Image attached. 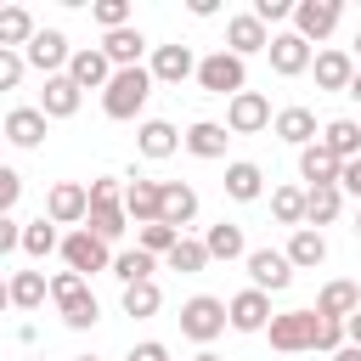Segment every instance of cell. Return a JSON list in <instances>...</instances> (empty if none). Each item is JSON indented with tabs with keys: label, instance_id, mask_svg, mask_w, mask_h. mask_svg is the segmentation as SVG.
Wrapping results in <instances>:
<instances>
[{
	"label": "cell",
	"instance_id": "d590c367",
	"mask_svg": "<svg viewBox=\"0 0 361 361\" xmlns=\"http://www.w3.org/2000/svg\"><path fill=\"white\" fill-rule=\"evenodd\" d=\"M152 254L147 248H124V254H113V276L124 282V288H135V282H152Z\"/></svg>",
	"mask_w": 361,
	"mask_h": 361
},
{
	"label": "cell",
	"instance_id": "836d02e7",
	"mask_svg": "<svg viewBox=\"0 0 361 361\" xmlns=\"http://www.w3.org/2000/svg\"><path fill=\"white\" fill-rule=\"evenodd\" d=\"M226 192H231L237 203H254V197L265 192V175H259V164H226Z\"/></svg>",
	"mask_w": 361,
	"mask_h": 361
},
{
	"label": "cell",
	"instance_id": "f546056e",
	"mask_svg": "<svg viewBox=\"0 0 361 361\" xmlns=\"http://www.w3.org/2000/svg\"><path fill=\"white\" fill-rule=\"evenodd\" d=\"M288 259H293V271H310V265H322V259H327V243H322V231H316V226H299V231L288 237Z\"/></svg>",
	"mask_w": 361,
	"mask_h": 361
},
{
	"label": "cell",
	"instance_id": "f6af8a7d",
	"mask_svg": "<svg viewBox=\"0 0 361 361\" xmlns=\"http://www.w3.org/2000/svg\"><path fill=\"white\" fill-rule=\"evenodd\" d=\"M17 192H23V175H17V169H0V209H6V214L17 209Z\"/></svg>",
	"mask_w": 361,
	"mask_h": 361
},
{
	"label": "cell",
	"instance_id": "f1b7e54d",
	"mask_svg": "<svg viewBox=\"0 0 361 361\" xmlns=\"http://www.w3.org/2000/svg\"><path fill=\"white\" fill-rule=\"evenodd\" d=\"M102 51H107V62H113V68H141L147 39H141V28H118V34H107V39H102Z\"/></svg>",
	"mask_w": 361,
	"mask_h": 361
},
{
	"label": "cell",
	"instance_id": "83f0119b",
	"mask_svg": "<svg viewBox=\"0 0 361 361\" xmlns=\"http://www.w3.org/2000/svg\"><path fill=\"white\" fill-rule=\"evenodd\" d=\"M34 34H39V28H34V17H28L23 6H6V11H0V51H17V45L28 51Z\"/></svg>",
	"mask_w": 361,
	"mask_h": 361
},
{
	"label": "cell",
	"instance_id": "3957f363",
	"mask_svg": "<svg viewBox=\"0 0 361 361\" xmlns=\"http://www.w3.org/2000/svg\"><path fill=\"white\" fill-rule=\"evenodd\" d=\"M226 322H231V310H226L220 299H209V293H197V299L180 305V333H186L192 344H214V338L226 333Z\"/></svg>",
	"mask_w": 361,
	"mask_h": 361
},
{
	"label": "cell",
	"instance_id": "60d3db41",
	"mask_svg": "<svg viewBox=\"0 0 361 361\" xmlns=\"http://www.w3.org/2000/svg\"><path fill=\"white\" fill-rule=\"evenodd\" d=\"M175 243H180V231H175V226H164V220H158V226H141V243H135V248H147V254H152V259H158V254H164V259H169V248H175Z\"/></svg>",
	"mask_w": 361,
	"mask_h": 361
},
{
	"label": "cell",
	"instance_id": "ba28073f",
	"mask_svg": "<svg viewBox=\"0 0 361 361\" xmlns=\"http://www.w3.org/2000/svg\"><path fill=\"white\" fill-rule=\"evenodd\" d=\"M113 62H107V51L102 45H85V51H73V62H68V79L79 85V90H107L113 85Z\"/></svg>",
	"mask_w": 361,
	"mask_h": 361
},
{
	"label": "cell",
	"instance_id": "6da1fadb",
	"mask_svg": "<svg viewBox=\"0 0 361 361\" xmlns=\"http://www.w3.org/2000/svg\"><path fill=\"white\" fill-rule=\"evenodd\" d=\"M152 68H118L113 73V85L102 90V113L107 118H135L141 107H147V96H152Z\"/></svg>",
	"mask_w": 361,
	"mask_h": 361
},
{
	"label": "cell",
	"instance_id": "8992f818",
	"mask_svg": "<svg viewBox=\"0 0 361 361\" xmlns=\"http://www.w3.org/2000/svg\"><path fill=\"white\" fill-rule=\"evenodd\" d=\"M62 259H68V271H79V276H90V271H113L107 243H102L96 231H85V226L62 237Z\"/></svg>",
	"mask_w": 361,
	"mask_h": 361
},
{
	"label": "cell",
	"instance_id": "ab89813d",
	"mask_svg": "<svg viewBox=\"0 0 361 361\" xmlns=\"http://www.w3.org/2000/svg\"><path fill=\"white\" fill-rule=\"evenodd\" d=\"M158 305H164L158 282H135V288H124V316H152Z\"/></svg>",
	"mask_w": 361,
	"mask_h": 361
},
{
	"label": "cell",
	"instance_id": "1f68e13d",
	"mask_svg": "<svg viewBox=\"0 0 361 361\" xmlns=\"http://www.w3.org/2000/svg\"><path fill=\"white\" fill-rule=\"evenodd\" d=\"M322 147H327L333 158H344V164L361 158V124H355V118H333V124L322 130Z\"/></svg>",
	"mask_w": 361,
	"mask_h": 361
},
{
	"label": "cell",
	"instance_id": "e575fe53",
	"mask_svg": "<svg viewBox=\"0 0 361 361\" xmlns=\"http://www.w3.org/2000/svg\"><path fill=\"white\" fill-rule=\"evenodd\" d=\"M338 209H344V192L338 186H310V203H305V220L322 231V226H333L338 220Z\"/></svg>",
	"mask_w": 361,
	"mask_h": 361
},
{
	"label": "cell",
	"instance_id": "603a6c76",
	"mask_svg": "<svg viewBox=\"0 0 361 361\" xmlns=\"http://www.w3.org/2000/svg\"><path fill=\"white\" fill-rule=\"evenodd\" d=\"M350 79H355V56L350 51H322L316 56V85L322 90H350Z\"/></svg>",
	"mask_w": 361,
	"mask_h": 361
},
{
	"label": "cell",
	"instance_id": "9c48e42d",
	"mask_svg": "<svg viewBox=\"0 0 361 361\" xmlns=\"http://www.w3.org/2000/svg\"><path fill=\"white\" fill-rule=\"evenodd\" d=\"M265 124H271V102H265L259 90H243V96L226 102V130H231V135H254V130H265Z\"/></svg>",
	"mask_w": 361,
	"mask_h": 361
},
{
	"label": "cell",
	"instance_id": "9a60e30c",
	"mask_svg": "<svg viewBox=\"0 0 361 361\" xmlns=\"http://www.w3.org/2000/svg\"><path fill=\"white\" fill-rule=\"evenodd\" d=\"M226 45H231V56H254V51H271V34L254 11H237L226 23Z\"/></svg>",
	"mask_w": 361,
	"mask_h": 361
},
{
	"label": "cell",
	"instance_id": "2e32d148",
	"mask_svg": "<svg viewBox=\"0 0 361 361\" xmlns=\"http://www.w3.org/2000/svg\"><path fill=\"white\" fill-rule=\"evenodd\" d=\"M271 68H276L282 79L316 68V62H310V39H299V34H271Z\"/></svg>",
	"mask_w": 361,
	"mask_h": 361
},
{
	"label": "cell",
	"instance_id": "7dc6e473",
	"mask_svg": "<svg viewBox=\"0 0 361 361\" xmlns=\"http://www.w3.org/2000/svg\"><path fill=\"white\" fill-rule=\"evenodd\" d=\"M338 192L361 197V158H350V164H344V175H338Z\"/></svg>",
	"mask_w": 361,
	"mask_h": 361
},
{
	"label": "cell",
	"instance_id": "f5cc1de1",
	"mask_svg": "<svg viewBox=\"0 0 361 361\" xmlns=\"http://www.w3.org/2000/svg\"><path fill=\"white\" fill-rule=\"evenodd\" d=\"M192 361H220V355H214V350H203V355H192Z\"/></svg>",
	"mask_w": 361,
	"mask_h": 361
},
{
	"label": "cell",
	"instance_id": "d6986e66",
	"mask_svg": "<svg viewBox=\"0 0 361 361\" xmlns=\"http://www.w3.org/2000/svg\"><path fill=\"white\" fill-rule=\"evenodd\" d=\"M276 135H282L288 147H299V152L322 141V135H316V113H310V107H282V113H276Z\"/></svg>",
	"mask_w": 361,
	"mask_h": 361
},
{
	"label": "cell",
	"instance_id": "44dd1931",
	"mask_svg": "<svg viewBox=\"0 0 361 361\" xmlns=\"http://www.w3.org/2000/svg\"><path fill=\"white\" fill-rule=\"evenodd\" d=\"M6 141L11 147H39L45 141V113L39 107H11L6 113Z\"/></svg>",
	"mask_w": 361,
	"mask_h": 361
},
{
	"label": "cell",
	"instance_id": "7402d4cb",
	"mask_svg": "<svg viewBox=\"0 0 361 361\" xmlns=\"http://www.w3.org/2000/svg\"><path fill=\"white\" fill-rule=\"evenodd\" d=\"M135 147H141V158H169L175 147H186V135H175V124H164V118H147L135 130Z\"/></svg>",
	"mask_w": 361,
	"mask_h": 361
},
{
	"label": "cell",
	"instance_id": "681fc988",
	"mask_svg": "<svg viewBox=\"0 0 361 361\" xmlns=\"http://www.w3.org/2000/svg\"><path fill=\"white\" fill-rule=\"evenodd\" d=\"M344 333H350V344H361V310H355V316L344 322Z\"/></svg>",
	"mask_w": 361,
	"mask_h": 361
},
{
	"label": "cell",
	"instance_id": "4316f807",
	"mask_svg": "<svg viewBox=\"0 0 361 361\" xmlns=\"http://www.w3.org/2000/svg\"><path fill=\"white\" fill-rule=\"evenodd\" d=\"M316 310L333 316V322H350V316L361 310V288H355V282H327L322 299H316Z\"/></svg>",
	"mask_w": 361,
	"mask_h": 361
},
{
	"label": "cell",
	"instance_id": "c3c4849f",
	"mask_svg": "<svg viewBox=\"0 0 361 361\" xmlns=\"http://www.w3.org/2000/svg\"><path fill=\"white\" fill-rule=\"evenodd\" d=\"M130 361H169V350H164L158 338H147V344H135V350H130Z\"/></svg>",
	"mask_w": 361,
	"mask_h": 361
},
{
	"label": "cell",
	"instance_id": "8fae6325",
	"mask_svg": "<svg viewBox=\"0 0 361 361\" xmlns=\"http://www.w3.org/2000/svg\"><path fill=\"white\" fill-rule=\"evenodd\" d=\"M248 276H254L259 293H282V288L293 282V259L276 254V248H254V254H248Z\"/></svg>",
	"mask_w": 361,
	"mask_h": 361
},
{
	"label": "cell",
	"instance_id": "5bb4252c",
	"mask_svg": "<svg viewBox=\"0 0 361 361\" xmlns=\"http://www.w3.org/2000/svg\"><path fill=\"white\" fill-rule=\"evenodd\" d=\"M226 310H231V327H237V333H265V327L276 322V316H271V299H265L259 288H243Z\"/></svg>",
	"mask_w": 361,
	"mask_h": 361
},
{
	"label": "cell",
	"instance_id": "30bf717a",
	"mask_svg": "<svg viewBox=\"0 0 361 361\" xmlns=\"http://www.w3.org/2000/svg\"><path fill=\"white\" fill-rule=\"evenodd\" d=\"M45 214H51L56 226H79V220H90V186L56 180V186H51V197H45Z\"/></svg>",
	"mask_w": 361,
	"mask_h": 361
},
{
	"label": "cell",
	"instance_id": "ffe728a7",
	"mask_svg": "<svg viewBox=\"0 0 361 361\" xmlns=\"http://www.w3.org/2000/svg\"><path fill=\"white\" fill-rule=\"evenodd\" d=\"M299 175H305L310 186H338V175H344V158H333V152L316 141V147H305V152H299Z\"/></svg>",
	"mask_w": 361,
	"mask_h": 361
},
{
	"label": "cell",
	"instance_id": "4fadbf2b",
	"mask_svg": "<svg viewBox=\"0 0 361 361\" xmlns=\"http://www.w3.org/2000/svg\"><path fill=\"white\" fill-rule=\"evenodd\" d=\"M124 209H130V220L135 226H158L164 220V180H130L124 186Z\"/></svg>",
	"mask_w": 361,
	"mask_h": 361
},
{
	"label": "cell",
	"instance_id": "d4e9b609",
	"mask_svg": "<svg viewBox=\"0 0 361 361\" xmlns=\"http://www.w3.org/2000/svg\"><path fill=\"white\" fill-rule=\"evenodd\" d=\"M192 214H197V192L186 186V180H164V226H192Z\"/></svg>",
	"mask_w": 361,
	"mask_h": 361
},
{
	"label": "cell",
	"instance_id": "db71d44e",
	"mask_svg": "<svg viewBox=\"0 0 361 361\" xmlns=\"http://www.w3.org/2000/svg\"><path fill=\"white\" fill-rule=\"evenodd\" d=\"M355 56H361V34H355Z\"/></svg>",
	"mask_w": 361,
	"mask_h": 361
},
{
	"label": "cell",
	"instance_id": "e0dca14e",
	"mask_svg": "<svg viewBox=\"0 0 361 361\" xmlns=\"http://www.w3.org/2000/svg\"><path fill=\"white\" fill-rule=\"evenodd\" d=\"M79 96H85V90H79L68 73H56V79H45V90H39V113H45V118H73V113H79Z\"/></svg>",
	"mask_w": 361,
	"mask_h": 361
},
{
	"label": "cell",
	"instance_id": "277c9868",
	"mask_svg": "<svg viewBox=\"0 0 361 361\" xmlns=\"http://www.w3.org/2000/svg\"><path fill=\"white\" fill-rule=\"evenodd\" d=\"M271 350H316V333H322V310H282L271 327Z\"/></svg>",
	"mask_w": 361,
	"mask_h": 361
},
{
	"label": "cell",
	"instance_id": "7a4b0ae2",
	"mask_svg": "<svg viewBox=\"0 0 361 361\" xmlns=\"http://www.w3.org/2000/svg\"><path fill=\"white\" fill-rule=\"evenodd\" d=\"M51 299H56V310H62V322L68 327H96V293L85 288V276L79 271H56L51 276Z\"/></svg>",
	"mask_w": 361,
	"mask_h": 361
},
{
	"label": "cell",
	"instance_id": "f35d334b",
	"mask_svg": "<svg viewBox=\"0 0 361 361\" xmlns=\"http://www.w3.org/2000/svg\"><path fill=\"white\" fill-rule=\"evenodd\" d=\"M209 265V248L203 243H192V237H180L175 248H169V271H180V276H192V271H203Z\"/></svg>",
	"mask_w": 361,
	"mask_h": 361
},
{
	"label": "cell",
	"instance_id": "74e56055",
	"mask_svg": "<svg viewBox=\"0 0 361 361\" xmlns=\"http://www.w3.org/2000/svg\"><path fill=\"white\" fill-rule=\"evenodd\" d=\"M51 248H62V243H56V220H51V214H39V220H28V226H23V254H34V259H45Z\"/></svg>",
	"mask_w": 361,
	"mask_h": 361
},
{
	"label": "cell",
	"instance_id": "b9f144b4",
	"mask_svg": "<svg viewBox=\"0 0 361 361\" xmlns=\"http://www.w3.org/2000/svg\"><path fill=\"white\" fill-rule=\"evenodd\" d=\"M90 17H96L107 34H118V28H130V0H96Z\"/></svg>",
	"mask_w": 361,
	"mask_h": 361
},
{
	"label": "cell",
	"instance_id": "7bdbcfd3",
	"mask_svg": "<svg viewBox=\"0 0 361 361\" xmlns=\"http://www.w3.org/2000/svg\"><path fill=\"white\" fill-rule=\"evenodd\" d=\"M23 62H28V56H17V51H0V90H17V79H23Z\"/></svg>",
	"mask_w": 361,
	"mask_h": 361
},
{
	"label": "cell",
	"instance_id": "4dcf8cb0",
	"mask_svg": "<svg viewBox=\"0 0 361 361\" xmlns=\"http://www.w3.org/2000/svg\"><path fill=\"white\" fill-rule=\"evenodd\" d=\"M45 293H51V282H45L39 271H11V288H6V299H11L17 310H39V305H45Z\"/></svg>",
	"mask_w": 361,
	"mask_h": 361
},
{
	"label": "cell",
	"instance_id": "cb8c5ba5",
	"mask_svg": "<svg viewBox=\"0 0 361 361\" xmlns=\"http://www.w3.org/2000/svg\"><path fill=\"white\" fill-rule=\"evenodd\" d=\"M226 124H214V118H197L192 130H186V152L192 158H226Z\"/></svg>",
	"mask_w": 361,
	"mask_h": 361
},
{
	"label": "cell",
	"instance_id": "5b68a950",
	"mask_svg": "<svg viewBox=\"0 0 361 361\" xmlns=\"http://www.w3.org/2000/svg\"><path fill=\"white\" fill-rule=\"evenodd\" d=\"M197 85H203L209 96H243V85H248V68H243V56H231V51H214V56H203V62H197Z\"/></svg>",
	"mask_w": 361,
	"mask_h": 361
},
{
	"label": "cell",
	"instance_id": "9f6ffc18",
	"mask_svg": "<svg viewBox=\"0 0 361 361\" xmlns=\"http://www.w3.org/2000/svg\"><path fill=\"white\" fill-rule=\"evenodd\" d=\"M79 361H96V355H79Z\"/></svg>",
	"mask_w": 361,
	"mask_h": 361
},
{
	"label": "cell",
	"instance_id": "ac0fdd59",
	"mask_svg": "<svg viewBox=\"0 0 361 361\" xmlns=\"http://www.w3.org/2000/svg\"><path fill=\"white\" fill-rule=\"evenodd\" d=\"M192 73H197V62H192L186 45H158V51H152V79H158V85H180V79H192Z\"/></svg>",
	"mask_w": 361,
	"mask_h": 361
},
{
	"label": "cell",
	"instance_id": "816d5d0a",
	"mask_svg": "<svg viewBox=\"0 0 361 361\" xmlns=\"http://www.w3.org/2000/svg\"><path fill=\"white\" fill-rule=\"evenodd\" d=\"M344 96H355V102H361V68H355V79H350V90H344Z\"/></svg>",
	"mask_w": 361,
	"mask_h": 361
},
{
	"label": "cell",
	"instance_id": "7c38bea8",
	"mask_svg": "<svg viewBox=\"0 0 361 361\" xmlns=\"http://www.w3.org/2000/svg\"><path fill=\"white\" fill-rule=\"evenodd\" d=\"M338 28V0H299L293 6V34L299 39H327Z\"/></svg>",
	"mask_w": 361,
	"mask_h": 361
},
{
	"label": "cell",
	"instance_id": "bcb514c9",
	"mask_svg": "<svg viewBox=\"0 0 361 361\" xmlns=\"http://www.w3.org/2000/svg\"><path fill=\"white\" fill-rule=\"evenodd\" d=\"M11 248H23V220H17V214L0 220V254H11Z\"/></svg>",
	"mask_w": 361,
	"mask_h": 361
},
{
	"label": "cell",
	"instance_id": "f907efd6",
	"mask_svg": "<svg viewBox=\"0 0 361 361\" xmlns=\"http://www.w3.org/2000/svg\"><path fill=\"white\" fill-rule=\"evenodd\" d=\"M333 361H361V344H344V350H338Z\"/></svg>",
	"mask_w": 361,
	"mask_h": 361
},
{
	"label": "cell",
	"instance_id": "52a82bcc",
	"mask_svg": "<svg viewBox=\"0 0 361 361\" xmlns=\"http://www.w3.org/2000/svg\"><path fill=\"white\" fill-rule=\"evenodd\" d=\"M23 56H28V68H39L45 79H56V68H68V62H73V51H68V34H62V28H39V34H34V45H28Z\"/></svg>",
	"mask_w": 361,
	"mask_h": 361
},
{
	"label": "cell",
	"instance_id": "d6a6232c",
	"mask_svg": "<svg viewBox=\"0 0 361 361\" xmlns=\"http://www.w3.org/2000/svg\"><path fill=\"white\" fill-rule=\"evenodd\" d=\"M124 226H130V209H124V203H96V209H90V220H85V231H96L102 243H118V237H124Z\"/></svg>",
	"mask_w": 361,
	"mask_h": 361
},
{
	"label": "cell",
	"instance_id": "11a10c76",
	"mask_svg": "<svg viewBox=\"0 0 361 361\" xmlns=\"http://www.w3.org/2000/svg\"><path fill=\"white\" fill-rule=\"evenodd\" d=\"M355 237H361V214H355Z\"/></svg>",
	"mask_w": 361,
	"mask_h": 361
},
{
	"label": "cell",
	"instance_id": "8d00e7d4",
	"mask_svg": "<svg viewBox=\"0 0 361 361\" xmlns=\"http://www.w3.org/2000/svg\"><path fill=\"white\" fill-rule=\"evenodd\" d=\"M305 203H310V192H299V186H276V192H271V214H276L282 226H293V231L305 226Z\"/></svg>",
	"mask_w": 361,
	"mask_h": 361
},
{
	"label": "cell",
	"instance_id": "ee69618b",
	"mask_svg": "<svg viewBox=\"0 0 361 361\" xmlns=\"http://www.w3.org/2000/svg\"><path fill=\"white\" fill-rule=\"evenodd\" d=\"M254 17L259 23H282V17H293V0H254Z\"/></svg>",
	"mask_w": 361,
	"mask_h": 361
},
{
	"label": "cell",
	"instance_id": "484cf974",
	"mask_svg": "<svg viewBox=\"0 0 361 361\" xmlns=\"http://www.w3.org/2000/svg\"><path fill=\"white\" fill-rule=\"evenodd\" d=\"M203 248H209V259H248L254 248L243 243V226H231V220H220V226H209V237H203Z\"/></svg>",
	"mask_w": 361,
	"mask_h": 361
}]
</instances>
